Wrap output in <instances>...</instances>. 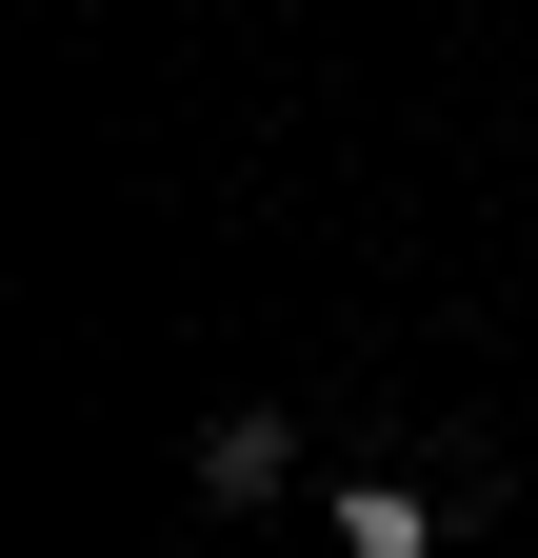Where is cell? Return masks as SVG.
<instances>
[{
  "instance_id": "1",
  "label": "cell",
  "mask_w": 538,
  "mask_h": 558,
  "mask_svg": "<svg viewBox=\"0 0 538 558\" xmlns=\"http://www.w3.org/2000/svg\"><path fill=\"white\" fill-rule=\"evenodd\" d=\"M280 478H299V418L280 399H220V418H199V499H280Z\"/></svg>"
}]
</instances>
